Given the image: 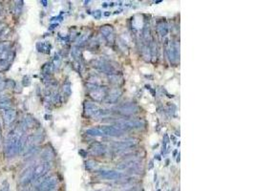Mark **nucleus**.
<instances>
[{
	"label": "nucleus",
	"instance_id": "423d86ee",
	"mask_svg": "<svg viewBox=\"0 0 255 191\" xmlns=\"http://www.w3.org/2000/svg\"><path fill=\"white\" fill-rule=\"evenodd\" d=\"M137 143L138 142L135 139H123V141L114 142L113 148L116 150H127L129 148L135 146Z\"/></svg>",
	"mask_w": 255,
	"mask_h": 191
},
{
	"label": "nucleus",
	"instance_id": "39448f33",
	"mask_svg": "<svg viewBox=\"0 0 255 191\" xmlns=\"http://www.w3.org/2000/svg\"><path fill=\"white\" fill-rule=\"evenodd\" d=\"M117 112H119L120 115H123V116H131V115H135L139 112V107L134 103H126L119 106L117 109Z\"/></svg>",
	"mask_w": 255,
	"mask_h": 191
},
{
	"label": "nucleus",
	"instance_id": "c756f323",
	"mask_svg": "<svg viewBox=\"0 0 255 191\" xmlns=\"http://www.w3.org/2000/svg\"><path fill=\"white\" fill-rule=\"evenodd\" d=\"M5 86H6V82H5V81H3V80H1V79H0V91H1V90H3V89L5 88Z\"/></svg>",
	"mask_w": 255,
	"mask_h": 191
},
{
	"label": "nucleus",
	"instance_id": "7ed1b4c3",
	"mask_svg": "<svg viewBox=\"0 0 255 191\" xmlns=\"http://www.w3.org/2000/svg\"><path fill=\"white\" fill-rule=\"evenodd\" d=\"M84 112L85 115L88 117L96 118V117H105L108 114L106 110H101L99 106H98L96 103L90 102V101H86L84 103Z\"/></svg>",
	"mask_w": 255,
	"mask_h": 191
},
{
	"label": "nucleus",
	"instance_id": "473e14b6",
	"mask_svg": "<svg viewBox=\"0 0 255 191\" xmlns=\"http://www.w3.org/2000/svg\"><path fill=\"white\" fill-rule=\"evenodd\" d=\"M1 11H2V9H1V7H0V14H1Z\"/></svg>",
	"mask_w": 255,
	"mask_h": 191
},
{
	"label": "nucleus",
	"instance_id": "ddd939ff",
	"mask_svg": "<svg viewBox=\"0 0 255 191\" xmlns=\"http://www.w3.org/2000/svg\"><path fill=\"white\" fill-rule=\"evenodd\" d=\"M120 96H122V92H120V90H118V89H117V90L112 91L110 94L106 97V102L108 104L116 103L117 101L119 99Z\"/></svg>",
	"mask_w": 255,
	"mask_h": 191
},
{
	"label": "nucleus",
	"instance_id": "393cba45",
	"mask_svg": "<svg viewBox=\"0 0 255 191\" xmlns=\"http://www.w3.org/2000/svg\"><path fill=\"white\" fill-rule=\"evenodd\" d=\"M63 92L65 93L67 96H70V94H71V85H70V82H66V83L63 85Z\"/></svg>",
	"mask_w": 255,
	"mask_h": 191
},
{
	"label": "nucleus",
	"instance_id": "6ab92c4d",
	"mask_svg": "<svg viewBox=\"0 0 255 191\" xmlns=\"http://www.w3.org/2000/svg\"><path fill=\"white\" fill-rule=\"evenodd\" d=\"M37 50L42 53H49L50 52V45L45 42H40L37 44Z\"/></svg>",
	"mask_w": 255,
	"mask_h": 191
},
{
	"label": "nucleus",
	"instance_id": "f3484780",
	"mask_svg": "<svg viewBox=\"0 0 255 191\" xmlns=\"http://www.w3.org/2000/svg\"><path fill=\"white\" fill-rule=\"evenodd\" d=\"M158 31L162 36H165L168 33V27L165 22H160L158 24Z\"/></svg>",
	"mask_w": 255,
	"mask_h": 191
},
{
	"label": "nucleus",
	"instance_id": "5701e85b",
	"mask_svg": "<svg viewBox=\"0 0 255 191\" xmlns=\"http://www.w3.org/2000/svg\"><path fill=\"white\" fill-rule=\"evenodd\" d=\"M10 47H11V43L9 41L0 42V54H3L4 52H6Z\"/></svg>",
	"mask_w": 255,
	"mask_h": 191
},
{
	"label": "nucleus",
	"instance_id": "412c9836",
	"mask_svg": "<svg viewBox=\"0 0 255 191\" xmlns=\"http://www.w3.org/2000/svg\"><path fill=\"white\" fill-rule=\"evenodd\" d=\"M23 8V1H16L15 4V14L16 15H19L22 12Z\"/></svg>",
	"mask_w": 255,
	"mask_h": 191
},
{
	"label": "nucleus",
	"instance_id": "aec40b11",
	"mask_svg": "<svg viewBox=\"0 0 255 191\" xmlns=\"http://www.w3.org/2000/svg\"><path fill=\"white\" fill-rule=\"evenodd\" d=\"M11 106H12V101L8 99H1L0 100V109H11Z\"/></svg>",
	"mask_w": 255,
	"mask_h": 191
},
{
	"label": "nucleus",
	"instance_id": "0eeeda50",
	"mask_svg": "<svg viewBox=\"0 0 255 191\" xmlns=\"http://www.w3.org/2000/svg\"><path fill=\"white\" fill-rule=\"evenodd\" d=\"M141 164V162L137 159H126L122 163H119L118 168L122 169V170H125V169H131V170H133V169H137L138 167H140Z\"/></svg>",
	"mask_w": 255,
	"mask_h": 191
},
{
	"label": "nucleus",
	"instance_id": "dca6fc26",
	"mask_svg": "<svg viewBox=\"0 0 255 191\" xmlns=\"http://www.w3.org/2000/svg\"><path fill=\"white\" fill-rule=\"evenodd\" d=\"M41 157L42 159L46 160V163H48L49 160H52L54 158H55V154L53 150L51 149V148H45L44 150H43L42 154H41Z\"/></svg>",
	"mask_w": 255,
	"mask_h": 191
},
{
	"label": "nucleus",
	"instance_id": "9b49d317",
	"mask_svg": "<svg viewBox=\"0 0 255 191\" xmlns=\"http://www.w3.org/2000/svg\"><path fill=\"white\" fill-rule=\"evenodd\" d=\"M90 95H91V97L94 99L96 101H101L107 97L106 91L101 87H98L96 89H94V90L90 92Z\"/></svg>",
	"mask_w": 255,
	"mask_h": 191
},
{
	"label": "nucleus",
	"instance_id": "4be33fe9",
	"mask_svg": "<svg viewBox=\"0 0 255 191\" xmlns=\"http://www.w3.org/2000/svg\"><path fill=\"white\" fill-rule=\"evenodd\" d=\"M9 66H10V62L7 59H0V73L8 70Z\"/></svg>",
	"mask_w": 255,
	"mask_h": 191
},
{
	"label": "nucleus",
	"instance_id": "cd10ccee",
	"mask_svg": "<svg viewBox=\"0 0 255 191\" xmlns=\"http://www.w3.org/2000/svg\"><path fill=\"white\" fill-rule=\"evenodd\" d=\"M6 30V24H4L2 22H0V36L4 35V32Z\"/></svg>",
	"mask_w": 255,
	"mask_h": 191
},
{
	"label": "nucleus",
	"instance_id": "a878e982",
	"mask_svg": "<svg viewBox=\"0 0 255 191\" xmlns=\"http://www.w3.org/2000/svg\"><path fill=\"white\" fill-rule=\"evenodd\" d=\"M72 54L73 57H74L75 58H77L79 57V50L77 49V47H74L72 50Z\"/></svg>",
	"mask_w": 255,
	"mask_h": 191
},
{
	"label": "nucleus",
	"instance_id": "7c9ffc66",
	"mask_svg": "<svg viewBox=\"0 0 255 191\" xmlns=\"http://www.w3.org/2000/svg\"><path fill=\"white\" fill-rule=\"evenodd\" d=\"M177 157H178V158H177V163H180V153H179V155Z\"/></svg>",
	"mask_w": 255,
	"mask_h": 191
},
{
	"label": "nucleus",
	"instance_id": "f8f14e48",
	"mask_svg": "<svg viewBox=\"0 0 255 191\" xmlns=\"http://www.w3.org/2000/svg\"><path fill=\"white\" fill-rule=\"evenodd\" d=\"M50 168V163H40L38 164L37 166L34 169L33 175L34 177H40L43 174H45L47 171L49 170Z\"/></svg>",
	"mask_w": 255,
	"mask_h": 191
},
{
	"label": "nucleus",
	"instance_id": "4468645a",
	"mask_svg": "<svg viewBox=\"0 0 255 191\" xmlns=\"http://www.w3.org/2000/svg\"><path fill=\"white\" fill-rule=\"evenodd\" d=\"M16 117V112L14 109H8L4 113V121H5L6 124H10L12 121L15 120Z\"/></svg>",
	"mask_w": 255,
	"mask_h": 191
},
{
	"label": "nucleus",
	"instance_id": "9d476101",
	"mask_svg": "<svg viewBox=\"0 0 255 191\" xmlns=\"http://www.w3.org/2000/svg\"><path fill=\"white\" fill-rule=\"evenodd\" d=\"M90 150H91V153H92L93 155L103 156V155H105V153L107 152V147L102 143L95 142L91 145Z\"/></svg>",
	"mask_w": 255,
	"mask_h": 191
},
{
	"label": "nucleus",
	"instance_id": "bb28decb",
	"mask_svg": "<svg viewBox=\"0 0 255 191\" xmlns=\"http://www.w3.org/2000/svg\"><path fill=\"white\" fill-rule=\"evenodd\" d=\"M93 16L96 19H99L101 18V12L99 11V10H97V11H95L94 12H93Z\"/></svg>",
	"mask_w": 255,
	"mask_h": 191
},
{
	"label": "nucleus",
	"instance_id": "20e7f679",
	"mask_svg": "<svg viewBox=\"0 0 255 191\" xmlns=\"http://www.w3.org/2000/svg\"><path fill=\"white\" fill-rule=\"evenodd\" d=\"M166 54L171 62H177L180 58V45L177 42H172L166 49Z\"/></svg>",
	"mask_w": 255,
	"mask_h": 191
},
{
	"label": "nucleus",
	"instance_id": "1a4fd4ad",
	"mask_svg": "<svg viewBox=\"0 0 255 191\" xmlns=\"http://www.w3.org/2000/svg\"><path fill=\"white\" fill-rule=\"evenodd\" d=\"M101 35L103 36V37L108 42H113L114 41V29L111 25H104L101 28Z\"/></svg>",
	"mask_w": 255,
	"mask_h": 191
},
{
	"label": "nucleus",
	"instance_id": "2eb2a0df",
	"mask_svg": "<svg viewBox=\"0 0 255 191\" xmlns=\"http://www.w3.org/2000/svg\"><path fill=\"white\" fill-rule=\"evenodd\" d=\"M101 175L104 178H108V179H117V178L122 176L119 172H116L113 170H101Z\"/></svg>",
	"mask_w": 255,
	"mask_h": 191
},
{
	"label": "nucleus",
	"instance_id": "b1692460",
	"mask_svg": "<svg viewBox=\"0 0 255 191\" xmlns=\"http://www.w3.org/2000/svg\"><path fill=\"white\" fill-rule=\"evenodd\" d=\"M87 40H88V35H87V33L82 35L79 38V40H77L76 46H77V47H79V46H82L83 44H85L86 42H87Z\"/></svg>",
	"mask_w": 255,
	"mask_h": 191
},
{
	"label": "nucleus",
	"instance_id": "a211bd4d",
	"mask_svg": "<svg viewBox=\"0 0 255 191\" xmlns=\"http://www.w3.org/2000/svg\"><path fill=\"white\" fill-rule=\"evenodd\" d=\"M168 151H169V137L168 135H165L162 139V154H167Z\"/></svg>",
	"mask_w": 255,
	"mask_h": 191
},
{
	"label": "nucleus",
	"instance_id": "c85d7f7f",
	"mask_svg": "<svg viewBox=\"0 0 255 191\" xmlns=\"http://www.w3.org/2000/svg\"><path fill=\"white\" fill-rule=\"evenodd\" d=\"M28 78H28L27 76L23 78V85H25V86H28V85H29L30 81H28Z\"/></svg>",
	"mask_w": 255,
	"mask_h": 191
},
{
	"label": "nucleus",
	"instance_id": "f03ea898",
	"mask_svg": "<svg viewBox=\"0 0 255 191\" xmlns=\"http://www.w3.org/2000/svg\"><path fill=\"white\" fill-rule=\"evenodd\" d=\"M114 126L124 131V130H130V129H141L144 126V123L140 120L122 118V120H117L115 121Z\"/></svg>",
	"mask_w": 255,
	"mask_h": 191
},
{
	"label": "nucleus",
	"instance_id": "f257e3e1",
	"mask_svg": "<svg viewBox=\"0 0 255 191\" xmlns=\"http://www.w3.org/2000/svg\"><path fill=\"white\" fill-rule=\"evenodd\" d=\"M86 134L92 137H120L124 134V131L114 125H106L90 128L86 131Z\"/></svg>",
	"mask_w": 255,
	"mask_h": 191
},
{
	"label": "nucleus",
	"instance_id": "6e6552de",
	"mask_svg": "<svg viewBox=\"0 0 255 191\" xmlns=\"http://www.w3.org/2000/svg\"><path fill=\"white\" fill-rule=\"evenodd\" d=\"M94 66L98 69L99 71L103 72V73H106V74H111V75H114V68L112 67V65H110L109 63H107L106 61L102 60V59H98V60H96L94 63Z\"/></svg>",
	"mask_w": 255,
	"mask_h": 191
},
{
	"label": "nucleus",
	"instance_id": "2f4dec72",
	"mask_svg": "<svg viewBox=\"0 0 255 191\" xmlns=\"http://www.w3.org/2000/svg\"><path fill=\"white\" fill-rule=\"evenodd\" d=\"M153 167V160H151L150 162V168H152Z\"/></svg>",
	"mask_w": 255,
	"mask_h": 191
}]
</instances>
